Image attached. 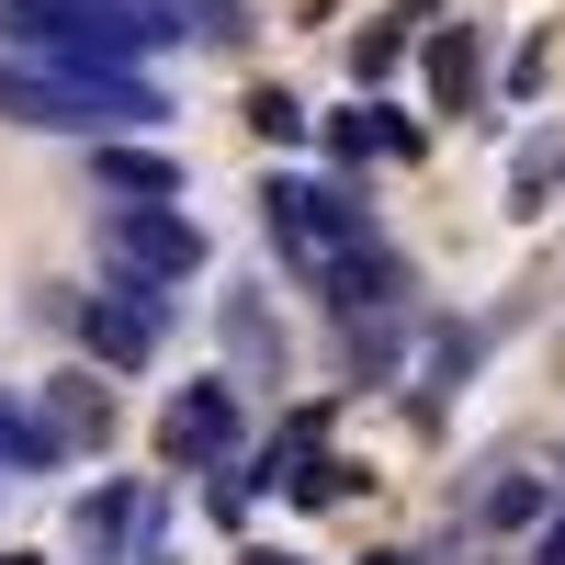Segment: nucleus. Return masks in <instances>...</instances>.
<instances>
[{"instance_id": "a211bd4d", "label": "nucleus", "mask_w": 565, "mask_h": 565, "mask_svg": "<svg viewBox=\"0 0 565 565\" xmlns=\"http://www.w3.org/2000/svg\"><path fill=\"white\" fill-rule=\"evenodd\" d=\"M317 136H328V159H340V170H351V181H362V170H373V159H385V148H373V90H362V103H340V114H328V125H317Z\"/></svg>"}, {"instance_id": "ddd939ff", "label": "nucleus", "mask_w": 565, "mask_h": 565, "mask_svg": "<svg viewBox=\"0 0 565 565\" xmlns=\"http://www.w3.org/2000/svg\"><path fill=\"white\" fill-rule=\"evenodd\" d=\"M170 45H215V57H238V45L260 34V0H148Z\"/></svg>"}, {"instance_id": "412c9836", "label": "nucleus", "mask_w": 565, "mask_h": 565, "mask_svg": "<svg viewBox=\"0 0 565 565\" xmlns=\"http://www.w3.org/2000/svg\"><path fill=\"white\" fill-rule=\"evenodd\" d=\"M521 565H565V487H554V509L532 521V554H521Z\"/></svg>"}, {"instance_id": "f3484780", "label": "nucleus", "mask_w": 565, "mask_h": 565, "mask_svg": "<svg viewBox=\"0 0 565 565\" xmlns=\"http://www.w3.org/2000/svg\"><path fill=\"white\" fill-rule=\"evenodd\" d=\"M249 136H260V148H306V136H317V114H306V90H282V79H260V90H249Z\"/></svg>"}, {"instance_id": "9d476101", "label": "nucleus", "mask_w": 565, "mask_h": 565, "mask_svg": "<svg viewBox=\"0 0 565 565\" xmlns=\"http://www.w3.org/2000/svg\"><path fill=\"white\" fill-rule=\"evenodd\" d=\"M136 521H148V476L79 487V498H68V554H79V565H114V554L136 543Z\"/></svg>"}, {"instance_id": "b1692460", "label": "nucleus", "mask_w": 565, "mask_h": 565, "mask_svg": "<svg viewBox=\"0 0 565 565\" xmlns=\"http://www.w3.org/2000/svg\"><path fill=\"white\" fill-rule=\"evenodd\" d=\"M362 565H418V554H362Z\"/></svg>"}, {"instance_id": "f8f14e48", "label": "nucleus", "mask_w": 565, "mask_h": 565, "mask_svg": "<svg viewBox=\"0 0 565 565\" xmlns=\"http://www.w3.org/2000/svg\"><path fill=\"white\" fill-rule=\"evenodd\" d=\"M45 418L79 441V452H103L114 430H125V407H114V373H90V362H68V373H45Z\"/></svg>"}, {"instance_id": "6e6552de", "label": "nucleus", "mask_w": 565, "mask_h": 565, "mask_svg": "<svg viewBox=\"0 0 565 565\" xmlns=\"http://www.w3.org/2000/svg\"><path fill=\"white\" fill-rule=\"evenodd\" d=\"M90 193L103 204H181L193 170H181L170 148H148V136H90Z\"/></svg>"}, {"instance_id": "4be33fe9", "label": "nucleus", "mask_w": 565, "mask_h": 565, "mask_svg": "<svg viewBox=\"0 0 565 565\" xmlns=\"http://www.w3.org/2000/svg\"><path fill=\"white\" fill-rule=\"evenodd\" d=\"M238 565H317V554H295V543H238Z\"/></svg>"}, {"instance_id": "f257e3e1", "label": "nucleus", "mask_w": 565, "mask_h": 565, "mask_svg": "<svg viewBox=\"0 0 565 565\" xmlns=\"http://www.w3.org/2000/svg\"><path fill=\"white\" fill-rule=\"evenodd\" d=\"M170 114V90L148 68H34V57H0V125L23 136H148Z\"/></svg>"}, {"instance_id": "20e7f679", "label": "nucleus", "mask_w": 565, "mask_h": 565, "mask_svg": "<svg viewBox=\"0 0 565 565\" xmlns=\"http://www.w3.org/2000/svg\"><path fill=\"white\" fill-rule=\"evenodd\" d=\"M90 249H103V271H136V282H204V260H215V238L181 204H103L90 215Z\"/></svg>"}, {"instance_id": "2eb2a0df", "label": "nucleus", "mask_w": 565, "mask_h": 565, "mask_svg": "<svg viewBox=\"0 0 565 565\" xmlns=\"http://www.w3.org/2000/svg\"><path fill=\"white\" fill-rule=\"evenodd\" d=\"M407 23H418V12H407V0H385V12H373V23L351 34V90H385V79L407 68V45H418Z\"/></svg>"}, {"instance_id": "7ed1b4c3", "label": "nucleus", "mask_w": 565, "mask_h": 565, "mask_svg": "<svg viewBox=\"0 0 565 565\" xmlns=\"http://www.w3.org/2000/svg\"><path fill=\"white\" fill-rule=\"evenodd\" d=\"M170 282H136V271H103L90 295H68V328H79V362L90 373H148L159 340H170Z\"/></svg>"}, {"instance_id": "393cba45", "label": "nucleus", "mask_w": 565, "mask_h": 565, "mask_svg": "<svg viewBox=\"0 0 565 565\" xmlns=\"http://www.w3.org/2000/svg\"><path fill=\"white\" fill-rule=\"evenodd\" d=\"M554 487H565V463H554Z\"/></svg>"}, {"instance_id": "f03ea898", "label": "nucleus", "mask_w": 565, "mask_h": 565, "mask_svg": "<svg viewBox=\"0 0 565 565\" xmlns=\"http://www.w3.org/2000/svg\"><path fill=\"white\" fill-rule=\"evenodd\" d=\"M260 238H271V260L317 295L340 249L385 238V215L362 204V181H351V170H328V181H306V170H260Z\"/></svg>"}, {"instance_id": "6ab92c4d", "label": "nucleus", "mask_w": 565, "mask_h": 565, "mask_svg": "<svg viewBox=\"0 0 565 565\" xmlns=\"http://www.w3.org/2000/svg\"><path fill=\"white\" fill-rule=\"evenodd\" d=\"M543 68H554V34H521V57L498 68V114H532L543 103Z\"/></svg>"}, {"instance_id": "1a4fd4ad", "label": "nucleus", "mask_w": 565, "mask_h": 565, "mask_svg": "<svg viewBox=\"0 0 565 565\" xmlns=\"http://www.w3.org/2000/svg\"><path fill=\"white\" fill-rule=\"evenodd\" d=\"M215 340H226V373H238V385H282V362H295L282 317L260 306V282H226L215 295Z\"/></svg>"}, {"instance_id": "aec40b11", "label": "nucleus", "mask_w": 565, "mask_h": 565, "mask_svg": "<svg viewBox=\"0 0 565 565\" xmlns=\"http://www.w3.org/2000/svg\"><path fill=\"white\" fill-rule=\"evenodd\" d=\"M373 148H385V159H418V148H430V136H418L396 103H385V90H373Z\"/></svg>"}, {"instance_id": "0eeeda50", "label": "nucleus", "mask_w": 565, "mask_h": 565, "mask_svg": "<svg viewBox=\"0 0 565 565\" xmlns=\"http://www.w3.org/2000/svg\"><path fill=\"white\" fill-rule=\"evenodd\" d=\"M407 351H418V306L340 317V396H385V385H407Z\"/></svg>"}, {"instance_id": "9b49d317", "label": "nucleus", "mask_w": 565, "mask_h": 565, "mask_svg": "<svg viewBox=\"0 0 565 565\" xmlns=\"http://www.w3.org/2000/svg\"><path fill=\"white\" fill-rule=\"evenodd\" d=\"M68 463H79V441H68L34 396H12V385H0V476H12V487H57Z\"/></svg>"}, {"instance_id": "dca6fc26", "label": "nucleus", "mask_w": 565, "mask_h": 565, "mask_svg": "<svg viewBox=\"0 0 565 565\" xmlns=\"http://www.w3.org/2000/svg\"><path fill=\"white\" fill-rule=\"evenodd\" d=\"M554 509V476H498L487 498H476V532H532Z\"/></svg>"}, {"instance_id": "4468645a", "label": "nucleus", "mask_w": 565, "mask_h": 565, "mask_svg": "<svg viewBox=\"0 0 565 565\" xmlns=\"http://www.w3.org/2000/svg\"><path fill=\"white\" fill-rule=\"evenodd\" d=\"M554 204H565V125H532L521 148H509V215L532 226V215H554Z\"/></svg>"}, {"instance_id": "5701e85b", "label": "nucleus", "mask_w": 565, "mask_h": 565, "mask_svg": "<svg viewBox=\"0 0 565 565\" xmlns=\"http://www.w3.org/2000/svg\"><path fill=\"white\" fill-rule=\"evenodd\" d=\"M0 565H79V554H0Z\"/></svg>"}, {"instance_id": "423d86ee", "label": "nucleus", "mask_w": 565, "mask_h": 565, "mask_svg": "<svg viewBox=\"0 0 565 565\" xmlns=\"http://www.w3.org/2000/svg\"><path fill=\"white\" fill-rule=\"evenodd\" d=\"M487 34L498 23H430V45H418V79H430V114L441 125H487L498 114V79H487Z\"/></svg>"}, {"instance_id": "39448f33", "label": "nucleus", "mask_w": 565, "mask_h": 565, "mask_svg": "<svg viewBox=\"0 0 565 565\" xmlns=\"http://www.w3.org/2000/svg\"><path fill=\"white\" fill-rule=\"evenodd\" d=\"M249 452V407L238 373H193V385L159 396V476H215V463Z\"/></svg>"}]
</instances>
